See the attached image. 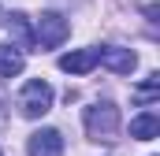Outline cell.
Instances as JSON below:
<instances>
[{"label":"cell","instance_id":"cell-1","mask_svg":"<svg viewBox=\"0 0 160 156\" xmlns=\"http://www.w3.org/2000/svg\"><path fill=\"white\" fill-rule=\"evenodd\" d=\"M82 123H86V134L93 141H116V134H119V108L112 100H93L82 112Z\"/></svg>","mask_w":160,"mask_h":156},{"label":"cell","instance_id":"cell-2","mask_svg":"<svg viewBox=\"0 0 160 156\" xmlns=\"http://www.w3.org/2000/svg\"><path fill=\"white\" fill-rule=\"evenodd\" d=\"M52 100H56V93H52V85L45 82V78H30V82H22V89H19V112L26 119H41L52 112Z\"/></svg>","mask_w":160,"mask_h":156},{"label":"cell","instance_id":"cell-3","mask_svg":"<svg viewBox=\"0 0 160 156\" xmlns=\"http://www.w3.org/2000/svg\"><path fill=\"white\" fill-rule=\"evenodd\" d=\"M67 34H71V22H67L60 11H41L30 37H34L38 48H60V45L67 41Z\"/></svg>","mask_w":160,"mask_h":156},{"label":"cell","instance_id":"cell-4","mask_svg":"<svg viewBox=\"0 0 160 156\" xmlns=\"http://www.w3.org/2000/svg\"><path fill=\"white\" fill-rule=\"evenodd\" d=\"M26 153L30 156H63V134L52 126H41L26 138Z\"/></svg>","mask_w":160,"mask_h":156},{"label":"cell","instance_id":"cell-5","mask_svg":"<svg viewBox=\"0 0 160 156\" xmlns=\"http://www.w3.org/2000/svg\"><path fill=\"white\" fill-rule=\"evenodd\" d=\"M97 52H101V63H104L112 75H130V71L138 67V56H134L130 48H119V45H97Z\"/></svg>","mask_w":160,"mask_h":156},{"label":"cell","instance_id":"cell-6","mask_svg":"<svg viewBox=\"0 0 160 156\" xmlns=\"http://www.w3.org/2000/svg\"><path fill=\"white\" fill-rule=\"evenodd\" d=\"M97 63H101L97 45L93 48H75V52H63L60 56V71H67V75H89Z\"/></svg>","mask_w":160,"mask_h":156},{"label":"cell","instance_id":"cell-7","mask_svg":"<svg viewBox=\"0 0 160 156\" xmlns=\"http://www.w3.org/2000/svg\"><path fill=\"white\" fill-rule=\"evenodd\" d=\"M130 138H134V141H153V138H160V115L157 112L134 115L130 119Z\"/></svg>","mask_w":160,"mask_h":156},{"label":"cell","instance_id":"cell-8","mask_svg":"<svg viewBox=\"0 0 160 156\" xmlns=\"http://www.w3.org/2000/svg\"><path fill=\"white\" fill-rule=\"evenodd\" d=\"M22 48H15V45H0V78H15L22 75Z\"/></svg>","mask_w":160,"mask_h":156},{"label":"cell","instance_id":"cell-9","mask_svg":"<svg viewBox=\"0 0 160 156\" xmlns=\"http://www.w3.org/2000/svg\"><path fill=\"white\" fill-rule=\"evenodd\" d=\"M157 93H160V75H149L145 82H142V85H138V93H134V97H138L142 104H149Z\"/></svg>","mask_w":160,"mask_h":156},{"label":"cell","instance_id":"cell-10","mask_svg":"<svg viewBox=\"0 0 160 156\" xmlns=\"http://www.w3.org/2000/svg\"><path fill=\"white\" fill-rule=\"evenodd\" d=\"M11 30H15V37H19V45H22V48H26V45H34L30 30H26V15H19V11H15V15H11ZM19 45H15V48H19Z\"/></svg>","mask_w":160,"mask_h":156},{"label":"cell","instance_id":"cell-11","mask_svg":"<svg viewBox=\"0 0 160 156\" xmlns=\"http://www.w3.org/2000/svg\"><path fill=\"white\" fill-rule=\"evenodd\" d=\"M4 119H8V100L0 97V123H4Z\"/></svg>","mask_w":160,"mask_h":156},{"label":"cell","instance_id":"cell-12","mask_svg":"<svg viewBox=\"0 0 160 156\" xmlns=\"http://www.w3.org/2000/svg\"><path fill=\"white\" fill-rule=\"evenodd\" d=\"M0 156H4V153H0Z\"/></svg>","mask_w":160,"mask_h":156}]
</instances>
